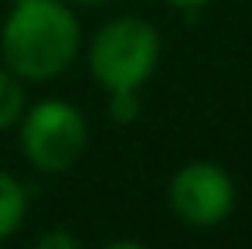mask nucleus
Wrapping results in <instances>:
<instances>
[{"mask_svg":"<svg viewBox=\"0 0 252 249\" xmlns=\"http://www.w3.org/2000/svg\"><path fill=\"white\" fill-rule=\"evenodd\" d=\"M82 51V24L65 0H17L0 31L3 65L24 82H51Z\"/></svg>","mask_w":252,"mask_h":249,"instance_id":"nucleus-1","label":"nucleus"},{"mask_svg":"<svg viewBox=\"0 0 252 249\" xmlns=\"http://www.w3.org/2000/svg\"><path fill=\"white\" fill-rule=\"evenodd\" d=\"M160 62V31L140 17L120 14L106 21L89 41V72L106 92L143 89Z\"/></svg>","mask_w":252,"mask_h":249,"instance_id":"nucleus-2","label":"nucleus"},{"mask_svg":"<svg viewBox=\"0 0 252 249\" xmlns=\"http://www.w3.org/2000/svg\"><path fill=\"white\" fill-rule=\"evenodd\" d=\"M17 143L31 167L41 174H65L89 147L85 113L68 99H41L17 120Z\"/></svg>","mask_w":252,"mask_h":249,"instance_id":"nucleus-3","label":"nucleus"},{"mask_svg":"<svg viewBox=\"0 0 252 249\" xmlns=\"http://www.w3.org/2000/svg\"><path fill=\"white\" fill-rule=\"evenodd\" d=\"M170 212L191 229H215L235 208V181L215 161H188L167 184Z\"/></svg>","mask_w":252,"mask_h":249,"instance_id":"nucleus-4","label":"nucleus"},{"mask_svg":"<svg viewBox=\"0 0 252 249\" xmlns=\"http://www.w3.org/2000/svg\"><path fill=\"white\" fill-rule=\"evenodd\" d=\"M24 218H28V188L14 174L0 171V243L10 239L24 225Z\"/></svg>","mask_w":252,"mask_h":249,"instance_id":"nucleus-5","label":"nucleus"},{"mask_svg":"<svg viewBox=\"0 0 252 249\" xmlns=\"http://www.w3.org/2000/svg\"><path fill=\"white\" fill-rule=\"evenodd\" d=\"M24 109H28V89H24V79L14 75L7 65H0V130L17 126V120L24 116Z\"/></svg>","mask_w":252,"mask_h":249,"instance_id":"nucleus-6","label":"nucleus"},{"mask_svg":"<svg viewBox=\"0 0 252 249\" xmlns=\"http://www.w3.org/2000/svg\"><path fill=\"white\" fill-rule=\"evenodd\" d=\"M106 113L113 123H133L140 116V89H120V92H106Z\"/></svg>","mask_w":252,"mask_h":249,"instance_id":"nucleus-7","label":"nucleus"},{"mask_svg":"<svg viewBox=\"0 0 252 249\" xmlns=\"http://www.w3.org/2000/svg\"><path fill=\"white\" fill-rule=\"evenodd\" d=\"M38 249H79V239L68 232V229H48L38 236Z\"/></svg>","mask_w":252,"mask_h":249,"instance_id":"nucleus-8","label":"nucleus"},{"mask_svg":"<svg viewBox=\"0 0 252 249\" xmlns=\"http://www.w3.org/2000/svg\"><path fill=\"white\" fill-rule=\"evenodd\" d=\"M174 10H184V14H198V10H205L211 0H167Z\"/></svg>","mask_w":252,"mask_h":249,"instance_id":"nucleus-9","label":"nucleus"},{"mask_svg":"<svg viewBox=\"0 0 252 249\" xmlns=\"http://www.w3.org/2000/svg\"><path fill=\"white\" fill-rule=\"evenodd\" d=\"M65 3H72V7H102L109 0H65Z\"/></svg>","mask_w":252,"mask_h":249,"instance_id":"nucleus-10","label":"nucleus"}]
</instances>
